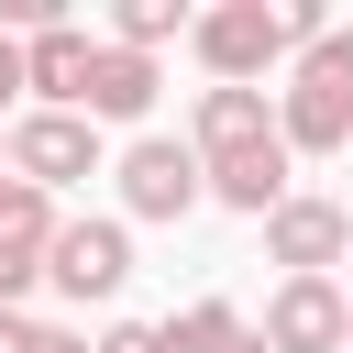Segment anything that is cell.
I'll return each mask as SVG.
<instances>
[{
  "label": "cell",
  "mask_w": 353,
  "mask_h": 353,
  "mask_svg": "<svg viewBox=\"0 0 353 353\" xmlns=\"http://www.w3.org/2000/svg\"><path fill=\"white\" fill-rule=\"evenodd\" d=\"M320 33H331L320 0H221V11H188V55L210 66V88H254L265 66H287Z\"/></svg>",
  "instance_id": "1"
},
{
  "label": "cell",
  "mask_w": 353,
  "mask_h": 353,
  "mask_svg": "<svg viewBox=\"0 0 353 353\" xmlns=\"http://www.w3.org/2000/svg\"><path fill=\"white\" fill-rule=\"evenodd\" d=\"M276 143H287V165H298V154H353V33H342V22H331L320 44L287 55Z\"/></svg>",
  "instance_id": "2"
},
{
  "label": "cell",
  "mask_w": 353,
  "mask_h": 353,
  "mask_svg": "<svg viewBox=\"0 0 353 353\" xmlns=\"http://www.w3.org/2000/svg\"><path fill=\"white\" fill-rule=\"evenodd\" d=\"M0 165L22 176V188H77V176H99V132L77 121V110H11V132H0Z\"/></svg>",
  "instance_id": "3"
},
{
  "label": "cell",
  "mask_w": 353,
  "mask_h": 353,
  "mask_svg": "<svg viewBox=\"0 0 353 353\" xmlns=\"http://www.w3.org/2000/svg\"><path fill=\"white\" fill-rule=\"evenodd\" d=\"M121 276H132V221H110V210H88V221H55V243H44V287L55 298H121Z\"/></svg>",
  "instance_id": "4"
},
{
  "label": "cell",
  "mask_w": 353,
  "mask_h": 353,
  "mask_svg": "<svg viewBox=\"0 0 353 353\" xmlns=\"http://www.w3.org/2000/svg\"><path fill=\"white\" fill-rule=\"evenodd\" d=\"M110 176H121V221H188L199 210V154L176 132H132Z\"/></svg>",
  "instance_id": "5"
},
{
  "label": "cell",
  "mask_w": 353,
  "mask_h": 353,
  "mask_svg": "<svg viewBox=\"0 0 353 353\" xmlns=\"http://www.w3.org/2000/svg\"><path fill=\"white\" fill-rule=\"evenodd\" d=\"M265 254H276L287 276H331V265L353 254V221H342V199H320V188H287V199L265 210Z\"/></svg>",
  "instance_id": "6"
},
{
  "label": "cell",
  "mask_w": 353,
  "mask_h": 353,
  "mask_svg": "<svg viewBox=\"0 0 353 353\" xmlns=\"http://www.w3.org/2000/svg\"><path fill=\"white\" fill-rule=\"evenodd\" d=\"M254 342H265V353H342V287H331V276H276Z\"/></svg>",
  "instance_id": "7"
},
{
  "label": "cell",
  "mask_w": 353,
  "mask_h": 353,
  "mask_svg": "<svg viewBox=\"0 0 353 353\" xmlns=\"http://www.w3.org/2000/svg\"><path fill=\"white\" fill-rule=\"evenodd\" d=\"M55 199L44 188H22V176H0V309H22L33 287H44V243H55Z\"/></svg>",
  "instance_id": "8"
},
{
  "label": "cell",
  "mask_w": 353,
  "mask_h": 353,
  "mask_svg": "<svg viewBox=\"0 0 353 353\" xmlns=\"http://www.w3.org/2000/svg\"><path fill=\"white\" fill-rule=\"evenodd\" d=\"M88 55H99V33H88V22H44V33H22V88H33L44 110H77Z\"/></svg>",
  "instance_id": "9"
},
{
  "label": "cell",
  "mask_w": 353,
  "mask_h": 353,
  "mask_svg": "<svg viewBox=\"0 0 353 353\" xmlns=\"http://www.w3.org/2000/svg\"><path fill=\"white\" fill-rule=\"evenodd\" d=\"M276 132V99L265 88H199L188 99V154L210 165V154H243V143H265Z\"/></svg>",
  "instance_id": "10"
},
{
  "label": "cell",
  "mask_w": 353,
  "mask_h": 353,
  "mask_svg": "<svg viewBox=\"0 0 353 353\" xmlns=\"http://www.w3.org/2000/svg\"><path fill=\"white\" fill-rule=\"evenodd\" d=\"M199 199H221V210L265 221V210L287 199V143L265 132V143H243V154H210V165H199Z\"/></svg>",
  "instance_id": "11"
},
{
  "label": "cell",
  "mask_w": 353,
  "mask_h": 353,
  "mask_svg": "<svg viewBox=\"0 0 353 353\" xmlns=\"http://www.w3.org/2000/svg\"><path fill=\"white\" fill-rule=\"evenodd\" d=\"M143 110H154V55L99 44V55H88V88H77V121L110 132V121H143Z\"/></svg>",
  "instance_id": "12"
},
{
  "label": "cell",
  "mask_w": 353,
  "mask_h": 353,
  "mask_svg": "<svg viewBox=\"0 0 353 353\" xmlns=\"http://www.w3.org/2000/svg\"><path fill=\"white\" fill-rule=\"evenodd\" d=\"M176 33H188V0H121L99 44H121V55H154V44H176Z\"/></svg>",
  "instance_id": "13"
},
{
  "label": "cell",
  "mask_w": 353,
  "mask_h": 353,
  "mask_svg": "<svg viewBox=\"0 0 353 353\" xmlns=\"http://www.w3.org/2000/svg\"><path fill=\"white\" fill-rule=\"evenodd\" d=\"M154 331H165V353H221V342L243 331V309H232V298H188V309L154 320Z\"/></svg>",
  "instance_id": "14"
},
{
  "label": "cell",
  "mask_w": 353,
  "mask_h": 353,
  "mask_svg": "<svg viewBox=\"0 0 353 353\" xmlns=\"http://www.w3.org/2000/svg\"><path fill=\"white\" fill-rule=\"evenodd\" d=\"M88 353H165V331H154V320H110Z\"/></svg>",
  "instance_id": "15"
},
{
  "label": "cell",
  "mask_w": 353,
  "mask_h": 353,
  "mask_svg": "<svg viewBox=\"0 0 353 353\" xmlns=\"http://www.w3.org/2000/svg\"><path fill=\"white\" fill-rule=\"evenodd\" d=\"M22 353H88V331H66V320H33V342Z\"/></svg>",
  "instance_id": "16"
},
{
  "label": "cell",
  "mask_w": 353,
  "mask_h": 353,
  "mask_svg": "<svg viewBox=\"0 0 353 353\" xmlns=\"http://www.w3.org/2000/svg\"><path fill=\"white\" fill-rule=\"evenodd\" d=\"M11 88H22V44L0 33V121H11Z\"/></svg>",
  "instance_id": "17"
},
{
  "label": "cell",
  "mask_w": 353,
  "mask_h": 353,
  "mask_svg": "<svg viewBox=\"0 0 353 353\" xmlns=\"http://www.w3.org/2000/svg\"><path fill=\"white\" fill-rule=\"evenodd\" d=\"M33 342V309H0V353H22Z\"/></svg>",
  "instance_id": "18"
},
{
  "label": "cell",
  "mask_w": 353,
  "mask_h": 353,
  "mask_svg": "<svg viewBox=\"0 0 353 353\" xmlns=\"http://www.w3.org/2000/svg\"><path fill=\"white\" fill-rule=\"evenodd\" d=\"M221 353H265V342H254V320H243V331H232V342H221Z\"/></svg>",
  "instance_id": "19"
},
{
  "label": "cell",
  "mask_w": 353,
  "mask_h": 353,
  "mask_svg": "<svg viewBox=\"0 0 353 353\" xmlns=\"http://www.w3.org/2000/svg\"><path fill=\"white\" fill-rule=\"evenodd\" d=\"M342 353H353V287H342Z\"/></svg>",
  "instance_id": "20"
},
{
  "label": "cell",
  "mask_w": 353,
  "mask_h": 353,
  "mask_svg": "<svg viewBox=\"0 0 353 353\" xmlns=\"http://www.w3.org/2000/svg\"><path fill=\"white\" fill-rule=\"evenodd\" d=\"M342 221H353V210H342Z\"/></svg>",
  "instance_id": "21"
},
{
  "label": "cell",
  "mask_w": 353,
  "mask_h": 353,
  "mask_svg": "<svg viewBox=\"0 0 353 353\" xmlns=\"http://www.w3.org/2000/svg\"><path fill=\"white\" fill-rule=\"evenodd\" d=\"M0 132H11V121H0Z\"/></svg>",
  "instance_id": "22"
}]
</instances>
